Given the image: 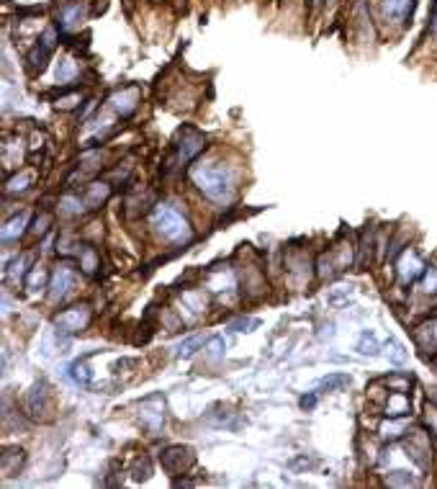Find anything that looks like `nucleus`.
<instances>
[{"label": "nucleus", "instance_id": "obj_1", "mask_svg": "<svg viewBox=\"0 0 437 489\" xmlns=\"http://www.w3.org/2000/svg\"><path fill=\"white\" fill-rule=\"evenodd\" d=\"M191 180L201 194L214 201V204H229L234 196V176L229 167L219 163H206V165L191 167Z\"/></svg>", "mask_w": 437, "mask_h": 489}, {"label": "nucleus", "instance_id": "obj_2", "mask_svg": "<svg viewBox=\"0 0 437 489\" xmlns=\"http://www.w3.org/2000/svg\"><path fill=\"white\" fill-rule=\"evenodd\" d=\"M155 227L157 232L165 240H170V242H188L193 237V229L188 225V219L167 204H160L155 209Z\"/></svg>", "mask_w": 437, "mask_h": 489}, {"label": "nucleus", "instance_id": "obj_3", "mask_svg": "<svg viewBox=\"0 0 437 489\" xmlns=\"http://www.w3.org/2000/svg\"><path fill=\"white\" fill-rule=\"evenodd\" d=\"M160 464L170 477L185 474L195 464V450L191 446H170L167 450L160 453Z\"/></svg>", "mask_w": 437, "mask_h": 489}, {"label": "nucleus", "instance_id": "obj_4", "mask_svg": "<svg viewBox=\"0 0 437 489\" xmlns=\"http://www.w3.org/2000/svg\"><path fill=\"white\" fill-rule=\"evenodd\" d=\"M165 397L162 394H152L147 399L139 402V420L149 433H160L165 425Z\"/></svg>", "mask_w": 437, "mask_h": 489}, {"label": "nucleus", "instance_id": "obj_5", "mask_svg": "<svg viewBox=\"0 0 437 489\" xmlns=\"http://www.w3.org/2000/svg\"><path fill=\"white\" fill-rule=\"evenodd\" d=\"M206 134L204 132H198V129L188 127L180 132V139H178V145H175V149H178V163L180 165H188V163H193L195 157L201 155L206 149Z\"/></svg>", "mask_w": 437, "mask_h": 489}, {"label": "nucleus", "instance_id": "obj_6", "mask_svg": "<svg viewBox=\"0 0 437 489\" xmlns=\"http://www.w3.org/2000/svg\"><path fill=\"white\" fill-rule=\"evenodd\" d=\"M87 324H90V309H87V304H75V306H70V309H65V312H59L57 317H54V327L65 335L83 333Z\"/></svg>", "mask_w": 437, "mask_h": 489}, {"label": "nucleus", "instance_id": "obj_7", "mask_svg": "<svg viewBox=\"0 0 437 489\" xmlns=\"http://www.w3.org/2000/svg\"><path fill=\"white\" fill-rule=\"evenodd\" d=\"M54 47H57V31L47 29L44 34H41L39 44L31 49V54H29V72L31 75H39V72H44V67H47V62H49V57H52Z\"/></svg>", "mask_w": 437, "mask_h": 489}, {"label": "nucleus", "instance_id": "obj_8", "mask_svg": "<svg viewBox=\"0 0 437 489\" xmlns=\"http://www.w3.org/2000/svg\"><path fill=\"white\" fill-rule=\"evenodd\" d=\"M72 286H75V268L70 263H59V268L49 278V299L52 302L65 299Z\"/></svg>", "mask_w": 437, "mask_h": 489}, {"label": "nucleus", "instance_id": "obj_9", "mask_svg": "<svg viewBox=\"0 0 437 489\" xmlns=\"http://www.w3.org/2000/svg\"><path fill=\"white\" fill-rule=\"evenodd\" d=\"M414 342H417V348L422 351L425 358H435L437 355V317L417 324V330H414Z\"/></svg>", "mask_w": 437, "mask_h": 489}, {"label": "nucleus", "instance_id": "obj_10", "mask_svg": "<svg viewBox=\"0 0 437 489\" xmlns=\"http://www.w3.org/2000/svg\"><path fill=\"white\" fill-rule=\"evenodd\" d=\"M425 271H427V265H425V260H422L414 250H407V253L401 255L398 268H396L401 284H414L419 275H425Z\"/></svg>", "mask_w": 437, "mask_h": 489}, {"label": "nucleus", "instance_id": "obj_11", "mask_svg": "<svg viewBox=\"0 0 437 489\" xmlns=\"http://www.w3.org/2000/svg\"><path fill=\"white\" fill-rule=\"evenodd\" d=\"M31 222V211H19V214L13 216V219H8L6 222V227H3V232H0V240L8 244V242H16L23 232H26V227H29Z\"/></svg>", "mask_w": 437, "mask_h": 489}, {"label": "nucleus", "instance_id": "obj_12", "mask_svg": "<svg viewBox=\"0 0 437 489\" xmlns=\"http://www.w3.org/2000/svg\"><path fill=\"white\" fill-rule=\"evenodd\" d=\"M381 8H383V16L389 21L404 23L412 16V10H414V0H383Z\"/></svg>", "mask_w": 437, "mask_h": 489}, {"label": "nucleus", "instance_id": "obj_13", "mask_svg": "<svg viewBox=\"0 0 437 489\" xmlns=\"http://www.w3.org/2000/svg\"><path fill=\"white\" fill-rule=\"evenodd\" d=\"M136 103H139V90H136V88L118 90L116 96L111 98V106H114V111H116V114H121V116H129V114H134Z\"/></svg>", "mask_w": 437, "mask_h": 489}, {"label": "nucleus", "instance_id": "obj_14", "mask_svg": "<svg viewBox=\"0 0 437 489\" xmlns=\"http://www.w3.org/2000/svg\"><path fill=\"white\" fill-rule=\"evenodd\" d=\"M409 412H412V402L407 391H391L386 402V417H407Z\"/></svg>", "mask_w": 437, "mask_h": 489}, {"label": "nucleus", "instance_id": "obj_15", "mask_svg": "<svg viewBox=\"0 0 437 489\" xmlns=\"http://www.w3.org/2000/svg\"><path fill=\"white\" fill-rule=\"evenodd\" d=\"M44 410H47V386L36 384L26 397V412L31 417H39V415H44Z\"/></svg>", "mask_w": 437, "mask_h": 489}, {"label": "nucleus", "instance_id": "obj_16", "mask_svg": "<svg viewBox=\"0 0 437 489\" xmlns=\"http://www.w3.org/2000/svg\"><path fill=\"white\" fill-rule=\"evenodd\" d=\"M83 6L80 3H72V6H67V8H62L59 10V16H57V26L62 31H67V29H75V26H80V21H83Z\"/></svg>", "mask_w": 437, "mask_h": 489}, {"label": "nucleus", "instance_id": "obj_17", "mask_svg": "<svg viewBox=\"0 0 437 489\" xmlns=\"http://www.w3.org/2000/svg\"><path fill=\"white\" fill-rule=\"evenodd\" d=\"M3 474L6 477H13V474H19L21 464H23V450L21 448H6V453H3Z\"/></svg>", "mask_w": 437, "mask_h": 489}, {"label": "nucleus", "instance_id": "obj_18", "mask_svg": "<svg viewBox=\"0 0 437 489\" xmlns=\"http://www.w3.org/2000/svg\"><path fill=\"white\" fill-rule=\"evenodd\" d=\"M108 196H111V188H108L106 183H93V186H87V209H98Z\"/></svg>", "mask_w": 437, "mask_h": 489}, {"label": "nucleus", "instance_id": "obj_19", "mask_svg": "<svg viewBox=\"0 0 437 489\" xmlns=\"http://www.w3.org/2000/svg\"><path fill=\"white\" fill-rule=\"evenodd\" d=\"M31 263V255H21V258H16L13 263H8V268H6V278H13L16 284L19 281H23V275H26V265Z\"/></svg>", "mask_w": 437, "mask_h": 489}, {"label": "nucleus", "instance_id": "obj_20", "mask_svg": "<svg viewBox=\"0 0 437 489\" xmlns=\"http://www.w3.org/2000/svg\"><path fill=\"white\" fill-rule=\"evenodd\" d=\"M352 384V379H350L348 373H330V376H324L319 382V389L324 391H340L345 389V386H350Z\"/></svg>", "mask_w": 437, "mask_h": 489}, {"label": "nucleus", "instance_id": "obj_21", "mask_svg": "<svg viewBox=\"0 0 437 489\" xmlns=\"http://www.w3.org/2000/svg\"><path fill=\"white\" fill-rule=\"evenodd\" d=\"M206 340H209L206 335H193V337H188V340H183L180 345H178L175 355H178V358H188V355H193L198 348H204Z\"/></svg>", "mask_w": 437, "mask_h": 489}, {"label": "nucleus", "instance_id": "obj_22", "mask_svg": "<svg viewBox=\"0 0 437 489\" xmlns=\"http://www.w3.org/2000/svg\"><path fill=\"white\" fill-rule=\"evenodd\" d=\"M391 422H383L381 425V435L386 440H396L404 435V428H407V422H404V417H389Z\"/></svg>", "mask_w": 437, "mask_h": 489}, {"label": "nucleus", "instance_id": "obj_23", "mask_svg": "<svg viewBox=\"0 0 437 489\" xmlns=\"http://www.w3.org/2000/svg\"><path fill=\"white\" fill-rule=\"evenodd\" d=\"M381 351L379 345V337L373 333H360V340H358V353H363V355H376V353Z\"/></svg>", "mask_w": 437, "mask_h": 489}, {"label": "nucleus", "instance_id": "obj_24", "mask_svg": "<svg viewBox=\"0 0 437 489\" xmlns=\"http://www.w3.org/2000/svg\"><path fill=\"white\" fill-rule=\"evenodd\" d=\"M80 268H83L85 273H93L98 268V255L93 247H83V250H80Z\"/></svg>", "mask_w": 437, "mask_h": 489}, {"label": "nucleus", "instance_id": "obj_25", "mask_svg": "<svg viewBox=\"0 0 437 489\" xmlns=\"http://www.w3.org/2000/svg\"><path fill=\"white\" fill-rule=\"evenodd\" d=\"M70 376L75 379L78 384H83V386H87L90 384V368L85 366V361H75L72 366H70Z\"/></svg>", "mask_w": 437, "mask_h": 489}, {"label": "nucleus", "instance_id": "obj_26", "mask_svg": "<svg viewBox=\"0 0 437 489\" xmlns=\"http://www.w3.org/2000/svg\"><path fill=\"white\" fill-rule=\"evenodd\" d=\"M31 180H34V173H21V176H16L8 186H6V194H21V191H26Z\"/></svg>", "mask_w": 437, "mask_h": 489}, {"label": "nucleus", "instance_id": "obj_27", "mask_svg": "<svg viewBox=\"0 0 437 489\" xmlns=\"http://www.w3.org/2000/svg\"><path fill=\"white\" fill-rule=\"evenodd\" d=\"M386 484H391V487H414L417 479L409 477L407 471H391L389 477H386Z\"/></svg>", "mask_w": 437, "mask_h": 489}, {"label": "nucleus", "instance_id": "obj_28", "mask_svg": "<svg viewBox=\"0 0 437 489\" xmlns=\"http://www.w3.org/2000/svg\"><path fill=\"white\" fill-rule=\"evenodd\" d=\"M59 209L65 211V214H83V201H80L78 196H65L62 201H59Z\"/></svg>", "mask_w": 437, "mask_h": 489}, {"label": "nucleus", "instance_id": "obj_29", "mask_svg": "<svg viewBox=\"0 0 437 489\" xmlns=\"http://www.w3.org/2000/svg\"><path fill=\"white\" fill-rule=\"evenodd\" d=\"M78 75V67L72 65V59H62L59 62V70H57V80L59 83H70V80Z\"/></svg>", "mask_w": 437, "mask_h": 489}, {"label": "nucleus", "instance_id": "obj_30", "mask_svg": "<svg viewBox=\"0 0 437 489\" xmlns=\"http://www.w3.org/2000/svg\"><path fill=\"white\" fill-rule=\"evenodd\" d=\"M152 477V461L147 459H142V461H136V466H134V481H147Z\"/></svg>", "mask_w": 437, "mask_h": 489}, {"label": "nucleus", "instance_id": "obj_31", "mask_svg": "<svg viewBox=\"0 0 437 489\" xmlns=\"http://www.w3.org/2000/svg\"><path fill=\"white\" fill-rule=\"evenodd\" d=\"M383 382L389 384V389H391V391H407L409 376H407V373H391V376H386Z\"/></svg>", "mask_w": 437, "mask_h": 489}, {"label": "nucleus", "instance_id": "obj_32", "mask_svg": "<svg viewBox=\"0 0 437 489\" xmlns=\"http://www.w3.org/2000/svg\"><path fill=\"white\" fill-rule=\"evenodd\" d=\"M255 327H260V320H255V317H247V320H237V322L229 324V330H232V333H253Z\"/></svg>", "mask_w": 437, "mask_h": 489}, {"label": "nucleus", "instance_id": "obj_33", "mask_svg": "<svg viewBox=\"0 0 437 489\" xmlns=\"http://www.w3.org/2000/svg\"><path fill=\"white\" fill-rule=\"evenodd\" d=\"M389 348L391 351H386V355H389L391 363H396V366H401V363L407 361V353H404V348L398 345L396 340H389Z\"/></svg>", "mask_w": 437, "mask_h": 489}, {"label": "nucleus", "instance_id": "obj_34", "mask_svg": "<svg viewBox=\"0 0 437 489\" xmlns=\"http://www.w3.org/2000/svg\"><path fill=\"white\" fill-rule=\"evenodd\" d=\"M422 291L425 293H437V268L425 271V278H422Z\"/></svg>", "mask_w": 437, "mask_h": 489}, {"label": "nucleus", "instance_id": "obj_35", "mask_svg": "<svg viewBox=\"0 0 437 489\" xmlns=\"http://www.w3.org/2000/svg\"><path fill=\"white\" fill-rule=\"evenodd\" d=\"M47 229H49V216L41 214V219H36V227H34V232H36V235H44Z\"/></svg>", "mask_w": 437, "mask_h": 489}, {"label": "nucleus", "instance_id": "obj_36", "mask_svg": "<svg viewBox=\"0 0 437 489\" xmlns=\"http://www.w3.org/2000/svg\"><path fill=\"white\" fill-rule=\"evenodd\" d=\"M75 103H80L78 93H75V96H70V98H62V101H57V108H72Z\"/></svg>", "mask_w": 437, "mask_h": 489}, {"label": "nucleus", "instance_id": "obj_37", "mask_svg": "<svg viewBox=\"0 0 437 489\" xmlns=\"http://www.w3.org/2000/svg\"><path fill=\"white\" fill-rule=\"evenodd\" d=\"M314 404H317V397H314V394H309V397H301V407H303V410H311Z\"/></svg>", "mask_w": 437, "mask_h": 489}, {"label": "nucleus", "instance_id": "obj_38", "mask_svg": "<svg viewBox=\"0 0 437 489\" xmlns=\"http://www.w3.org/2000/svg\"><path fill=\"white\" fill-rule=\"evenodd\" d=\"M432 31L437 34V0H435V8H432Z\"/></svg>", "mask_w": 437, "mask_h": 489}, {"label": "nucleus", "instance_id": "obj_39", "mask_svg": "<svg viewBox=\"0 0 437 489\" xmlns=\"http://www.w3.org/2000/svg\"><path fill=\"white\" fill-rule=\"evenodd\" d=\"M432 399H435V404H437V391H435V394H432Z\"/></svg>", "mask_w": 437, "mask_h": 489}]
</instances>
